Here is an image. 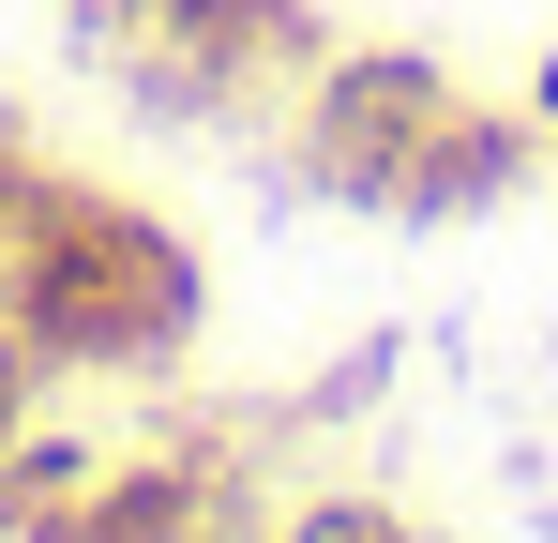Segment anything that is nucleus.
I'll list each match as a JSON object with an SVG mask.
<instances>
[{"label":"nucleus","instance_id":"nucleus-1","mask_svg":"<svg viewBox=\"0 0 558 543\" xmlns=\"http://www.w3.org/2000/svg\"><path fill=\"white\" fill-rule=\"evenodd\" d=\"M196 317V272L136 227V212H46L15 227V272H0V333L15 348H76V362H151Z\"/></svg>","mask_w":558,"mask_h":543},{"label":"nucleus","instance_id":"nucleus-2","mask_svg":"<svg viewBox=\"0 0 558 543\" xmlns=\"http://www.w3.org/2000/svg\"><path fill=\"white\" fill-rule=\"evenodd\" d=\"M302 152H317L332 196H363V212H468V196L513 181V136H468L453 76H423V61H332Z\"/></svg>","mask_w":558,"mask_h":543},{"label":"nucleus","instance_id":"nucleus-3","mask_svg":"<svg viewBox=\"0 0 558 543\" xmlns=\"http://www.w3.org/2000/svg\"><path fill=\"white\" fill-rule=\"evenodd\" d=\"M31 543H211V483L196 468H92V483H61V514Z\"/></svg>","mask_w":558,"mask_h":543},{"label":"nucleus","instance_id":"nucleus-4","mask_svg":"<svg viewBox=\"0 0 558 543\" xmlns=\"http://www.w3.org/2000/svg\"><path fill=\"white\" fill-rule=\"evenodd\" d=\"M272 543H423L408 514H377V498H317V514H287Z\"/></svg>","mask_w":558,"mask_h":543},{"label":"nucleus","instance_id":"nucleus-5","mask_svg":"<svg viewBox=\"0 0 558 543\" xmlns=\"http://www.w3.org/2000/svg\"><path fill=\"white\" fill-rule=\"evenodd\" d=\"M15 408H31V348L0 333V452H15Z\"/></svg>","mask_w":558,"mask_h":543},{"label":"nucleus","instance_id":"nucleus-6","mask_svg":"<svg viewBox=\"0 0 558 543\" xmlns=\"http://www.w3.org/2000/svg\"><path fill=\"white\" fill-rule=\"evenodd\" d=\"M529 90H544V106H558V61H544V76H529Z\"/></svg>","mask_w":558,"mask_h":543},{"label":"nucleus","instance_id":"nucleus-7","mask_svg":"<svg viewBox=\"0 0 558 543\" xmlns=\"http://www.w3.org/2000/svg\"><path fill=\"white\" fill-rule=\"evenodd\" d=\"M0 272H15V242H0Z\"/></svg>","mask_w":558,"mask_h":543}]
</instances>
